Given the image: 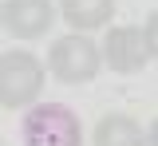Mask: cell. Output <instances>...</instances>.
Instances as JSON below:
<instances>
[{
    "label": "cell",
    "mask_w": 158,
    "mask_h": 146,
    "mask_svg": "<svg viewBox=\"0 0 158 146\" xmlns=\"http://www.w3.org/2000/svg\"><path fill=\"white\" fill-rule=\"evenodd\" d=\"M59 12L75 32H91L115 16V0H59Z\"/></svg>",
    "instance_id": "cell-6"
},
{
    "label": "cell",
    "mask_w": 158,
    "mask_h": 146,
    "mask_svg": "<svg viewBox=\"0 0 158 146\" xmlns=\"http://www.w3.org/2000/svg\"><path fill=\"white\" fill-rule=\"evenodd\" d=\"M99 67H103V59H99V47L87 36H79V32H71V36H59L56 43H52V51H48V71L56 75L59 83H91L99 75Z\"/></svg>",
    "instance_id": "cell-4"
},
{
    "label": "cell",
    "mask_w": 158,
    "mask_h": 146,
    "mask_svg": "<svg viewBox=\"0 0 158 146\" xmlns=\"http://www.w3.org/2000/svg\"><path fill=\"white\" fill-rule=\"evenodd\" d=\"M158 16H146L142 28H111L107 32V40H103V51H99V59H107L111 71L118 75H135L142 71L146 63L154 59L158 43H154V32H158Z\"/></svg>",
    "instance_id": "cell-2"
},
{
    "label": "cell",
    "mask_w": 158,
    "mask_h": 146,
    "mask_svg": "<svg viewBox=\"0 0 158 146\" xmlns=\"http://www.w3.org/2000/svg\"><path fill=\"white\" fill-rule=\"evenodd\" d=\"M95 146H146V134L131 115H103L95 123Z\"/></svg>",
    "instance_id": "cell-7"
},
{
    "label": "cell",
    "mask_w": 158,
    "mask_h": 146,
    "mask_svg": "<svg viewBox=\"0 0 158 146\" xmlns=\"http://www.w3.org/2000/svg\"><path fill=\"white\" fill-rule=\"evenodd\" d=\"M20 142L24 146H83L79 115L67 103H32L20 119Z\"/></svg>",
    "instance_id": "cell-1"
},
{
    "label": "cell",
    "mask_w": 158,
    "mask_h": 146,
    "mask_svg": "<svg viewBox=\"0 0 158 146\" xmlns=\"http://www.w3.org/2000/svg\"><path fill=\"white\" fill-rule=\"evenodd\" d=\"M44 63L32 51H4L0 55V107L20 111L32 107L44 91Z\"/></svg>",
    "instance_id": "cell-3"
},
{
    "label": "cell",
    "mask_w": 158,
    "mask_h": 146,
    "mask_svg": "<svg viewBox=\"0 0 158 146\" xmlns=\"http://www.w3.org/2000/svg\"><path fill=\"white\" fill-rule=\"evenodd\" d=\"M0 24L16 40H40L56 24V8L52 0H0Z\"/></svg>",
    "instance_id": "cell-5"
}]
</instances>
